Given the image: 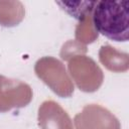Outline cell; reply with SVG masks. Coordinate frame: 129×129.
I'll list each match as a JSON object with an SVG mask.
<instances>
[{"label": "cell", "instance_id": "cell-1", "mask_svg": "<svg viewBox=\"0 0 129 129\" xmlns=\"http://www.w3.org/2000/svg\"><path fill=\"white\" fill-rule=\"evenodd\" d=\"M95 29L114 41H127L129 36V1L100 0L93 6Z\"/></svg>", "mask_w": 129, "mask_h": 129}]
</instances>
